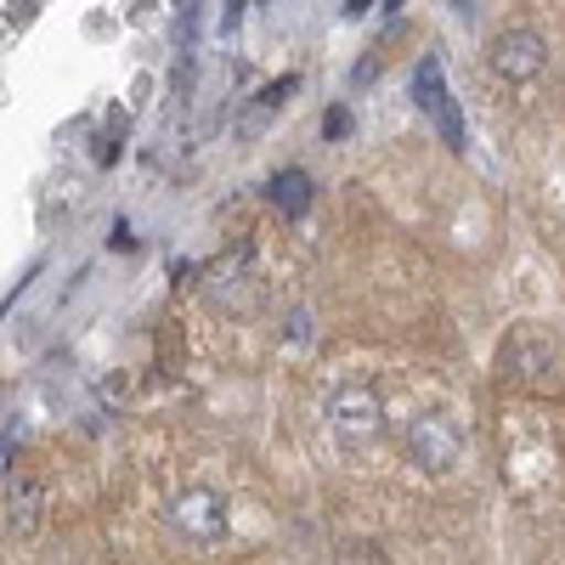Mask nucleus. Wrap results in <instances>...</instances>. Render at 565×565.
<instances>
[{
	"mask_svg": "<svg viewBox=\"0 0 565 565\" xmlns=\"http://www.w3.org/2000/svg\"><path fill=\"white\" fill-rule=\"evenodd\" d=\"M328 430H334V441L362 458L385 441V402L380 391H373L367 380H345L334 396H328Z\"/></svg>",
	"mask_w": 565,
	"mask_h": 565,
	"instance_id": "f257e3e1",
	"label": "nucleus"
},
{
	"mask_svg": "<svg viewBox=\"0 0 565 565\" xmlns=\"http://www.w3.org/2000/svg\"><path fill=\"white\" fill-rule=\"evenodd\" d=\"M407 458L424 469V476H447V469L463 458V436L447 413H413L407 418Z\"/></svg>",
	"mask_w": 565,
	"mask_h": 565,
	"instance_id": "f03ea898",
	"label": "nucleus"
},
{
	"mask_svg": "<svg viewBox=\"0 0 565 565\" xmlns=\"http://www.w3.org/2000/svg\"><path fill=\"white\" fill-rule=\"evenodd\" d=\"M170 526L186 537V543H221L226 537V498L210 492V487H186L175 503H170Z\"/></svg>",
	"mask_w": 565,
	"mask_h": 565,
	"instance_id": "7ed1b4c3",
	"label": "nucleus"
},
{
	"mask_svg": "<svg viewBox=\"0 0 565 565\" xmlns=\"http://www.w3.org/2000/svg\"><path fill=\"white\" fill-rule=\"evenodd\" d=\"M487 57H492V74H498V79L526 85V79H537V74L548 68V45H543L537 29H503V34L492 40Z\"/></svg>",
	"mask_w": 565,
	"mask_h": 565,
	"instance_id": "20e7f679",
	"label": "nucleus"
},
{
	"mask_svg": "<svg viewBox=\"0 0 565 565\" xmlns=\"http://www.w3.org/2000/svg\"><path fill=\"white\" fill-rule=\"evenodd\" d=\"M295 90H300V79L289 74V79H271L266 90H255V97H249V108H238V119H232V130H238L244 141H255L277 114H282V103H289L295 97Z\"/></svg>",
	"mask_w": 565,
	"mask_h": 565,
	"instance_id": "39448f33",
	"label": "nucleus"
},
{
	"mask_svg": "<svg viewBox=\"0 0 565 565\" xmlns=\"http://www.w3.org/2000/svg\"><path fill=\"white\" fill-rule=\"evenodd\" d=\"M266 193H271V204L289 215V221H300V215L311 210V193H317V186H311V175H306L300 164H289V170H277V175L266 181Z\"/></svg>",
	"mask_w": 565,
	"mask_h": 565,
	"instance_id": "423d86ee",
	"label": "nucleus"
},
{
	"mask_svg": "<svg viewBox=\"0 0 565 565\" xmlns=\"http://www.w3.org/2000/svg\"><path fill=\"white\" fill-rule=\"evenodd\" d=\"M40 503H45V492H40L34 481H23V476L7 481V526H12L18 537H29V532L40 526Z\"/></svg>",
	"mask_w": 565,
	"mask_h": 565,
	"instance_id": "0eeeda50",
	"label": "nucleus"
},
{
	"mask_svg": "<svg viewBox=\"0 0 565 565\" xmlns=\"http://www.w3.org/2000/svg\"><path fill=\"white\" fill-rule=\"evenodd\" d=\"M322 136H328V141L351 136V114H345V108H328V114H322Z\"/></svg>",
	"mask_w": 565,
	"mask_h": 565,
	"instance_id": "6e6552de",
	"label": "nucleus"
},
{
	"mask_svg": "<svg viewBox=\"0 0 565 565\" xmlns=\"http://www.w3.org/2000/svg\"><path fill=\"white\" fill-rule=\"evenodd\" d=\"M40 7H34V0H18V7H7V23H29Z\"/></svg>",
	"mask_w": 565,
	"mask_h": 565,
	"instance_id": "1a4fd4ad",
	"label": "nucleus"
},
{
	"mask_svg": "<svg viewBox=\"0 0 565 565\" xmlns=\"http://www.w3.org/2000/svg\"><path fill=\"white\" fill-rule=\"evenodd\" d=\"M367 79H380V57H367V63L356 68V85H367Z\"/></svg>",
	"mask_w": 565,
	"mask_h": 565,
	"instance_id": "9d476101",
	"label": "nucleus"
}]
</instances>
